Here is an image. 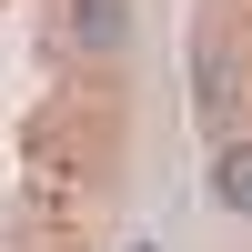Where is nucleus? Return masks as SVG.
Wrapping results in <instances>:
<instances>
[{
    "mask_svg": "<svg viewBox=\"0 0 252 252\" xmlns=\"http://www.w3.org/2000/svg\"><path fill=\"white\" fill-rule=\"evenodd\" d=\"M212 202H222V212H252V141H222V161H212Z\"/></svg>",
    "mask_w": 252,
    "mask_h": 252,
    "instance_id": "f257e3e1",
    "label": "nucleus"
},
{
    "mask_svg": "<svg viewBox=\"0 0 252 252\" xmlns=\"http://www.w3.org/2000/svg\"><path fill=\"white\" fill-rule=\"evenodd\" d=\"M71 31L91 40V51H121V31H131V20H121V0H81V10H71Z\"/></svg>",
    "mask_w": 252,
    "mask_h": 252,
    "instance_id": "f03ea898",
    "label": "nucleus"
}]
</instances>
